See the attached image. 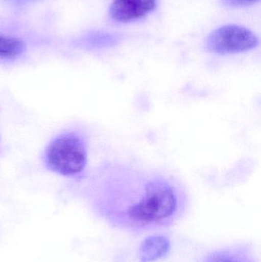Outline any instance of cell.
I'll list each match as a JSON object with an SVG mask.
<instances>
[{"label": "cell", "instance_id": "4", "mask_svg": "<svg viewBox=\"0 0 261 262\" xmlns=\"http://www.w3.org/2000/svg\"><path fill=\"white\" fill-rule=\"evenodd\" d=\"M156 6L157 0H113L110 15L116 23H133L151 13Z\"/></svg>", "mask_w": 261, "mask_h": 262}, {"label": "cell", "instance_id": "9", "mask_svg": "<svg viewBox=\"0 0 261 262\" xmlns=\"http://www.w3.org/2000/svg\"><path fill=\"white\" fill-rule=\"evenodd\" d=\"M210 262H238L233 258H229V257L219 256L213 258L212 261Z\"/></svg>", "mask_w": 261, "mask_h": 262}, {"label": "cell", "instance_id": "5", "mask_svg": "<svg viewBox=\"0 0 261 262\" xmlns=\"http://www.w3.org/2000/svg\"><path fill=\"white\" fill-rule=\"evenodd\" d=\"M170 249L168 238L161 235H153L144 240L139 250L142 262H152L165 256Z\"/></svg>", "mask_w": 261, "mask_h": 262}, {"label": "cell", "instance_id": "3", "mask_svg": "<svg viewBox=\"0 0 261 262\" xmlns=\"http://www.w3.org/2000/svg\"><path fill=\"white\" fill-rule=\"evenodd\" d=\"M258 45V37L248 28L239 25H226L207 36L204 48L215 55H228L249 52Z\"/></svg>", "mask_w": 261, "mask_h": 262}, {"label": "cell", "instance_id": "8", "mask_svg": "<svg viewBox=\"0 0 261 262\" xmlns=\"http://www.w3.org/2000/svg\"><path fill=\"white\" fill-rule=\"evenodd\" d=\"M222 4L229 8H244L253 6L260 0H221Z\"/></svg>", "mask_w": 261, "mask_h": 262}, {"label": "cell", "instance_id": "1", "mask_svg": "<svg viewBox=\"0 0 261 262\" xmlns=\"http://www.w3.org/2000/svg\"><path fill=\"white\" fill-rule=\"evenodd\" d=\"M94 183L110 200L126 202V216L138 225L173 217L184 193L180 180L170 174L123 160L104 165Z\"/></svg>", "mask_w": 261, "mask_h": 262}, {"label": "cell", "instance_id": "2", "mask_svg": "<svg viewBox=\"0 0 261 262\" xmlns=\"http://www.w3.org/2000/svg\"><path fill=\"white\" fill-rule=\"evenodd\" d=\"M44 161L51 170L60 175H80L87 166V143L77 133H64L49 143L44 152Z\"/></svg>", "mask_w": 261, "mask_h": 262}, {"label": "cell", "instance_id": "6", "mask_svg": "<svg viewBox=\"0 0 261 262\" xmlns=\"http://www.w3.org/2000/svg\"><path fill=\"white\" fill-rule=\"evenodd\" d=\"M25 50L22 41L0 34V59H13Z\"/></svg>", "mask_w": 261, "mask_h": 262}, {"label": "cell", "instance_id": "7", "mask_svg": "<svg viewBox=\"0 0 261 262\" xmlns=\"http://www.w3.org/2000/svg\"><path fill=\"white\" fill-rule=\"evenodd\" d=\"M120 41L121 37L119 35L110 32H99L89 35L85 43L90 48L103 49L113 47L119 44Z\"/></svg>", "mask_w": 261, "mask_h": 262}]
</instances>
